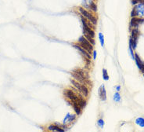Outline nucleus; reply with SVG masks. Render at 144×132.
Returning a JSON list of instances; mask_svg holds the SVG:
<instances>
[{
	"mask_svg": "<svg viewBox=\"0 0 144 132\" xmlns=\"http://www.w3.org/2000/svg\"><path fill=\"white\" fill-rule=\"evenodd\" d=\"M48 130L49 131H55V132H64L65 131L64 129L61 128L60 127L57 126V125H56L55 124L49 125L48 127Z\"/></svg>",
	"mask_w": 144,
	"mask_h": 132,
	"instance_id": "ddd939ff",
	"label": "nucleus"
},
{
	"mask_svg": "<svg viewBox=\"0 0 144 132\" xmlns=\"http://www.w3.org/2000/svg\"><path fill=\"white\" fill-rule=\"evenodd\" d=\"M84 36H85V39H86L88 40V41H89V42H90V43L92 44V45H93V46L95 45L96 42H95V40H94L93 38L90 37V36H89V35H84Z\"/></svg>",
	"mask_w": 144,
	"mask_h": 132,
	"instance_id": "412c9836",
	"label": "nucleus"
},
{
	"mask_svg": "<svg viewBox=\"0 0 144 132\" xmlns=\"http://www.w3.org/2000/svg\"><path fill=\"white\" fill-rule=\"evenodd\" d=\"M134 60H135V61H136L137 67L139 68V69L140 70L141 72L144 73V62L140 59L139 56L137 54V53L135 54V59Z\"/></svg>",
	"mask_w": 144,
	"mask_h": 132,
	"instance_id": "9d476101",
	"label": "nucleus"
},
{
	"mask_svg": "<svg viewBox=\"0 0 144 132\" xmlns=\"http://www.w3.org/2000/svg\"><path fill=\"white\" fill-rule=\"evenodd\" d=\"M99 39H100L101 46H104V36H103V35L101 32L99 33Z\"/></svg>",
	"mask_w": 144,
	"mask_h": 132,
	"instance_id": "6ab92c4d",
	"label": "nucleus"
},
{
	"mask_svg": "<svg viewBox=\"0 0 144 132\" xmlns=\"http://www.w3.org/2000/svg\"><path fill=\"white\" fill-rule=\"evenodd\" d=\"M144 15V6L142 4L136 5L132 9L131 16L132 17H141Z\"/></svg>",
	"mask_w": 144,
	"mask_h": 132,
	"instance_id": "423d86ee",
	"label": "nucleus"
},
{
	"mask_svg": "<svg viewBox=\"0 0 144 132\" xmlns=\"http://www.w3.org/2000/svg\"><path fill=\"white\" fill-rule=\"evenodd\" d=\"M78 10H79V12L83 16V17H85V19H87V21H89L90 23L94 24V25L96 24V23H97V19H96V17L94 16V15H93L92 13H90L89 11H87L85 8H83V7H78Z\"/></svg>",
	"mask_w": 144,
	"mask_h": 132,
	"instance_id": "f03ea898",
	"label": "nucleus"
},
{
	"mask_svg": "<svg viewBox=\"0 0 144 132\" xmlns=\"http://www.w3.org/2000/svg\"><path fill=\"white\" fill-rule=\"evenodd\" d=\"M89 9L90 10H93L94 12H96V11H97V7H96V5L93 3V1H91L90 2V3H89Z\"/></svg>",
	"mask_w": 144,
	"mask_h": 132,
	"instance_id": "a211bd4d",
	"label": "nucleus"
},
{
	"mask_svg": "<svg viewBox=\"0 0 144 132\" xmlns=\"http://www.w3.org/2000/svg\"><path fill=\"white\" fill-rule=\"evenodd\" d=\"M139 35H140V32H139V30L138 28L132 29V33H131V37H130V39H129V42L132 44V46L133 50H136V48L137 46Z\"/></svg>",
	"mask_w": 144,
	"mask_h": 132,
	"instance_id": "7ed1b4c3",
	"label": "nucleus"
},
{
	"mask_svg": "<svg viewBox=\"0 0 144 132\" xmlns=\"http://www.w3.org/2000/svg\"><path fill=\"white\" fill-rule=\"evenodd\" d=\"M64 95L65 97L71 102V104H76L78 105L81 108L83 109L85 106V101L82 98L78 97V95L76 93L74 92L71 90H65L64 91Z\"/></svg>",
	"mask_w": 144,
	"mask_h": 132,
	"instance_id": "f257e3e1",
	"label": "nucleus"
},
{
	"mask_svg": "<svg viewBox=\"0 0 144 132\" xmlns=\"http://www.w3.org/2000/svg\"><path fill=\"white\" fill-rule=\"evenodd\" d=\"M82 22L83 24V33H84V35H89V36L94 38L95 36V32L93 31V29L89 27L87 24V21L85 20L84 17H82Z\"/></svg>",
	"mask_w": 144,
	"mask_h": 132,
	"instance_id": "39448f33",
	"label": "nucleus"
},
{
	"mask_svg": "<svg viewBox=\"0 0 144 132\" xmlns=\"http://www.w3.org/2000/svg\"><path fill=\"white\" fill-rule=\"evenodd\" d=\"M71 75L75 79H77L78 82H85V77L84 76V74H83V72L82 71H80V70L74 71L73 72H71Z\"/></svg>",
	"mask_w": 144,
	"mask_h": 132,
	"instance_id": "1a4fd4ad",
	"label": "nucleus"
},
{
	"mask_svg": "<svg viewBox=\"0 0 144 132\" xmlns=\"http://www.w3.org/2000/svg\"><path fill=\"white\" fill-rule=\"evenodd\" d=\"M76 119V116L75 115H71V113H67L66 116L64 117V120H63V124H66L67 123H71V122H73L74 120Z\"/></svg>",
	"mask_w": 144,
	"mask_h": 132,
	"instance_id": "4468645a",
	"label": "nucleus"
},
{
	"mask_svg": "<svg viewBox=\"0 0 144 132\" xmlns=\"http://www.w3.org/2000/svg\"><path fill=\"white\" fill-rule=\"evenodd\" d=\"M78 45L80 46H82V47L83 49H85L86 51H88L90 54H91L92 51H93V46L85 39V36H81L79 39H78Z\"/></svg>",
	"mask_w": 144,
	"mask_h": 132,
	"instance_id": "20e7f679",
	"label": "nucleus"
},
{
	"mask_svg": "<svg viewBox=\"0 0 144 132\" xmlns=\"http://www.w3.org/2000/svg\"><path fill=\"white\" fill-rule=\"evenodd\" d=\"M103 79L106 80V81H107L109 79V75H108L107 70L106 68L103 69Z\"/></svg>",
	"mask_w": 144,
	"mask_h": 132,
	"instance_id": "f3484780",
	"label": "nucleus"
},
{
	"mask_svg": "<svg viewBox=\"0 0 144 132\" xmlns=\"http://www.w3.org/2000/svg\"><path fill=\"white\" fill-rule=\"evenodd\" d=\"M97 125L100 127V128H103V126H104V121H103V120H102V119L98 120H97Z\"/></svg>",
	"mask_w": 144,
	"mask_h": 132,
	"instance_id": "b1692460",
	"label": "nucleus"
},
{
	"mask_svg": "<svg viewBox=\"0 0 144 132\" xmlns=\"http://www.w3.org/2000/svg\"><path fill=\"white\" fill-rule=\"evenodd\" d=\"M72 105V106H73V108L74 109H75V113L77 115H80L81 113H82V108L78 106V105H76V104H71Z\"/></svg>",
	"mask_w": 144,
	"mask_h": 132,
	"instance_id": "2eb2a0df",
	"label": "nucleus"
},
{
	"mask_svg": "<svg viewBox=\"0 0 144 132\" xmlns=\"http://www.w3.org/2000/svg\"><path fill=\"white\" fill-rule=\"evenodd\" d=\"M96 54H97V53H96V50H93V60H96Z\"/></svg>",
	"mask_w": 144,
	"mask_h": 132,
	"instance_id": "393cba45",
	"label": "nucleus"
},
{
	"mask_svg": "<svg viewBox=\"0 0 144 132\" xmlns=\"http://www.w3.org/2000/svg\"><path fill=\"white\" fill-rule=\"evenodd\" d=\"M132 5H138V4H142L144 6V0H131Z\"/></svg>",
	"mask_w": 144,
	"mask_h": 132,
	"instance_id": "aec40b11",
	"label": "nucleus"
},
{
	"mask_svg": "<svg viewBox=\"0 0 144 132\" xmlns=\"http://www.w3.org/2000/svg\"><path fill=\"white\" fill-rule=\"evenodd\" d=\"M136 124L137 125H139V127H144V119L142 117H139L136 120Z\"/></svg>",
	"mask_w": 144,
	"mask_h": 132,
	"instance_id": "dca6fc26",
	"label": "nucleus"
},
{
	"mask_svg": "<svg viewBox=\"0 0 144 132\" xmlns=\"http://www.w3.org/2000/svg\"><path fill=\"white\" fill-rule=\"evenodd\" d=\"M114 101L116 102H118L121 101V95L118 92H116L114 95Z\"/></svg>",
	"mask_w": 144,
	"mask_h": 132,
	"instance_id": "4be33fe9",
	"label": "nucleus"
},
{
	"mask_svg": "<svg viewBox=\"0 0 144 132\" xmlns=\"http://www.w3.org/2000/svg\"><path fill=\"white\" fill-rule=\"evenodd\" d=\"M71 83L75 86V87L77 88L78 91H79L80 93H82L85 97H87L89 95V90L85 85L83 84H81L80 83H78V81H76L75 79H71Z\"/></svg>",
	"mask_w": 144,
	"mask_h": 132,
	"instance_id": "0eeeda50",
	"label": "nucleus"
},
{
	"mask_svg": "<svg viewBox=\"0 0 144 132\" xmlns=\"http://www.w3.org/2000/svg\"><path fill=\"white\" fill-rule=\"evenodd\" d=\"M144 22V19L142 17H132L130 22V28H138V27Z\"/></svg>",
	"mask_w": 144,
	"mask_h": 132,
	"instance_id": "6e6552de",
	"label": "nucleus"
},
{
	"mask_svg": "<svg viewBox=\"0 0 144 132\" xmlns=\"http://www.w3.org/2000/svg\"><path fill=\"white\" fill-rule=\"evenodd\" d=\"M129 53H130V55H131V57L132 59H135V54H134V52H133V49H132V44L129 42Z\"/></svg>",
	"mask_w": 144,
	"mask_h": 132,
	"instance_id": "5701e85b",
	"label": "nucleus"
},
{
	"mask_svg": "<svg viewBox=\"0 0 144 132\" xmlns=\"http://www.w3.org/2000/svg\"><path fill=\"white\" fill-rule=\"evenodd\" d=\"M143 76H144V73H143Z\"/></svg>",
	"mask_w": 144,
	"mask_h": 132,
	"instance_id": "cd10ccee",
	"label": "nucleus"
},
{
	"mask_svg": "<svg viewBox=\"0 0 144 132\" xmlns=\"http://www.w3.org/2000/svg\"><path fill=\"white\" fill-rule=\"evenodd\" d=\"M99 96L102 101L107 100V92H106V89L103 84L101 85L100 87L99 88Z\"/></svg>",
	"mask_w": 144,
	"mask_h": 132,
	"instance_id": "f8f14e48",
	"label": "nucleus"
},
{
	"mask_svg": "<svg viewBox=\"0 0 144 132\" xmlns=\"http://www.w3.org/2000/svg\"><path fill=\"white\" fill-rule=\"evenodd\" d=\"M49 132H55V131H49Z\"/></svg>",
	"mask_w": 144,
	"mask_h": 132,
	"instance_id": "bb28decb",
	"label": "nucleus"
},
{
	"mask_svg": "<svg viewBox=\"0 0 144 132\" xmlns=\"http://www.w3.org/2000/svg\"><path fill=\"white\" fill-rule=\"evenodd\" d=\"M73 46L76 49V50H78V51H79V52L82 53L83 56H85V57L88 58V59H90V58H91V55H90V53L88 52V51L85 50V49H83L82 46H80L78 44H73Z\"/></svg>",
	"mask_w": 144,
	"mask_h": 132,
	"instance_id": "9b49d317",
	"label": "nucleus"
},
{
	"mask_svg": "<svg viewBox=\"0 0 144 132\" xmlns=\"http://www.w3.org/2000/svg\"><path fill=\"white\" fill-rule=\"evenodd\" d=\"M116 89H117V91H120V90H121V87L120 86H118L116 87Z\"/></svg>",
	"mask_w": 144,
	"mask_h": 132,
	"instance_id": "a878e982",
	"label": "nucleus"
}]
</instances>
